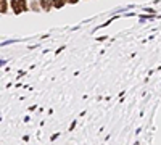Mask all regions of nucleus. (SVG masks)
I'll use <instances>...</instances> for the list:
<instances>
[{"label": "nucleus", "mask_w": 161, "mask_h": 145, "mask_svg": "<svg viewBox=\"0 0 161 145\" xmlns=\"http://www.w3.org/2000/svg\"><path fill=\"white\" fill-rule=\"evenodd\" d=\"M50 8H53V0H40V10L48 12Z\"/></svg>", "instance_id": "f257e3e1"}, {"label": "nucleus", "mask_w": 161, "mask_h": 145, "mask_svg": "<svg viewBox=\"0 0 161 145\" xmlns=\"http://www.w3.org/2000/svg\"><path fill=\"white\" fill-rule=\"evenodd\" d=\"M66 0H53V8H63Z\"/></svg>", "instance_id": "20e7f679"}, {"label": "nucleus", "mask_w": 161, "mask_h": 145, "mask_svg": "<svg viewBox=\"0 0 161 145\" xmlns=\"http://www.w3.org/2000/svg\"><path fill=\"white\" fill-rule=\"evenodd\" d=\"M12 8H13V12H15V15H20L21 12H23V8H21V5H20V2L18 0H12Z\"/></svg>", "instance_id": "f03ea898"}, {"label": "nucleus", "mask_w": 161, "mask_h": 145, "mask_svg": "<svg viewBox=\"0 0 161 145\" xmlns=\"http://www.w3.org/2000/svg\"><path fill=\"white\" fill-rule=\"evenodd\" d=\"M0 5H2V7H0V13H2V15H5V13H7V10H8L7 0H0Z\"/></svg>", "instance_id": "7ed1b4c3"}, {"label": "nucleus", "mask_w": 161, "mask_h": 145, "mask_svg": "<svg viewBox=\"0 0 161 145\" xmlns=\"http://www.w3.org/2000/svg\"><path fill=\"white\" fill-rule=\"evenodd\" d=\"M18 2H20L21 8H23V12H26V10H28V3H26V0H18Z\"/></svg>", "instance_id": "39448f33"}, {"label": "nucleus", "mask_w": 161, "mask_h": 145, "mask_svg": "<svg viewBox=\"0 0 161 145\" xmlns=\"http://www.w3.org/2000/svg\"><path fill=\"white\" fill-rule=\"evenodd\" d=\"M79 0H66V3H69V5H76Z\"/></svg>", "instance_id": "423d86ee"}]
</instances>
